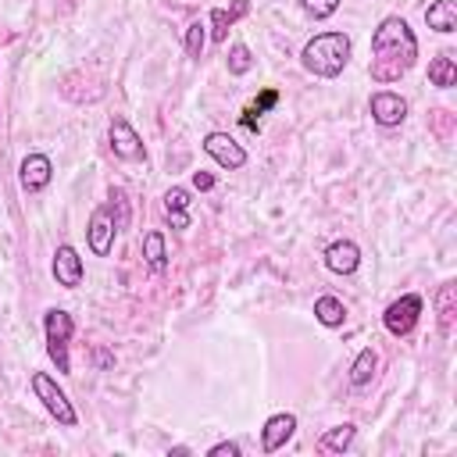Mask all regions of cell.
Here are the masks:
<instances>
[{
  "label": "cell",
  "instance_id": "obj_20",
  "mask_svg": "<svg viewBox=\"0 0 457 457\" xmlns=\"http://www.w3.org/2000/svg\"><path fill=\"white\" fill-rule=\"evenodd\" d=\"M353 436H357V428H353L350 421H346V425H336V428H328V432L318 439V450H325V453H343V450H350Z\"/></svg>",
  "mask_w": 457,
  "mask_h": 457
},
{
  "label": "cell",
  "instance_id": "obj_26",
  "mask_svg": "<svg viewBox=\"0 0 457 457\" xmlns=\"http://www.w3.org/2000/svg\"><path fill=\"white\" fill-rule=\"evenodd\" d=\"M189 207V189L186 186H171L164 193V211H186Z\"/></svg>",
  "mask_w": 457,
  "mask_h": 457
},
{
  "label": "cell",
  "instance_id": "obj_10",
  "mask_svg": "<svg viewBox=\"0 0 457 457\" xmlns=\"http://www.w3.org/2000/svg\"><path fill=\"white\" fill-rule=\"evenodd\" d=\"M50 179H54V164H50L46 154H29V157L18 164V182H21L25 193H39V189H46Z\"/></svg>",
  "mask_w": 457,
  "mask_h": 457
},
{
  "label": "cell",
  "instance_id": "obj_9",
  "mask_svg": "<svg viewBox=\"0 0 457 457\" xmlns=\"http://www.w3.org/2000/svg\"><path fill=\"white\" fill-rule=\"evenodd\" d=\"M368 111H371V118H375L382 129H396V125L407 118V100H403L400 93H393V89H378V93H371Z\"/></svg>",
  "mask_w": 457,
  "mask_h": 457
},
{
  "label": "cell",
  "instance_id": "obj_6",
  "mask_svg": "<svg viewBox=\"0 0 457 457\" xmlns=\"http://www.w3.org/2000/svg\"><path fill=\"white\" fill-rule=\"evenodd\" d=\"M114 236H118V225H114V214L107 204H100L93 214H89V225H86V239H89V250L96 257H107L111 246H114Z\"/></svg>",
  "mask_w": 457,
  "mask_h": 457
},
{
  "label": "cell",
  "instance_id": "obj_11",
  "mask_svg": "<svg viewBox=\"0 0 457 457\" xmlns=\"http://www.w3.org/2000/svg\"><path fill=\"white\" fill-rule=\"evenodd\" d=\"M321 257H325V268H328L332 275H353V271L361 268V250H357L353 239H336V243H328Z\"/></svg>",
  "mask_w": 457,
  "mask_h": 457
},
{
  "label": "cell",
  "instance_id": "obj_23",
  "mask_svg": "<svg viewBox=\"0 0 457 457\" xmlns=\"http://www.w3.org/2000/svg\"><path fill=\"white\" fill-rule=\"evenodd\" d=\"M207 25L204 21H193L189 29H186V54L193 57V61H200V54H204V43H207V32H204Z\"/></svg>",
  "mask_w": 457,
  "mask_h": 457
},
{
  "label": "cell",
  "instance_id": "obj_1",
  "mask_svg": "<svg viewBox=\"0 0 457 457\" xmlns=\"http://www.w3.org/2000/svg\"><path fill=\"white\" fill-rule=\"evenodd\" d=\"M418 61V36L411 32V25L400 14H389L378 21V29L371 32V82L389 86L400 82V75H407Z\"/></svg>",
  "mask_w": 457,
  "mask_h": 457
},
{
  "label": "cell",
  "instance_id": "obj_14",
  "mask_svg": "<svg viewBox=\"0 0 457 457\" xmlns=\"http://www.w3.org/2000/svg\"><path fill=\"white\" fill-rule=\"evenodd\" d=\"M436 314H439V332L453 336V318H457V286L443 282L436 293Z\"/></svg>",
  "mask_w": 457,
  "mask_h": 457
},
{
  "label": "cell",
  "instance_id": "obj_17",
  "mask_svg": "<svg viewBox=\"0 0 457 457\" xmlns=\"http://www.w3.org/2000/svg\"><path fill=\"white\" fill-rule=\"evenodd\" d=\"M375 371H378V353H375L371 346H364V350L353 357V364H350V386H353V389L368 386V382L375 378Z\"/></svg>",
  "mask_w": 457,
  "mask_h": 457
},
{
  "label": "cell",
  "instance_id": "obj_31",
  "mask_svg": "<svg viewBox=\"0 0 457 457\" xmlns=\"http://www.w3.org/2000/svg\"><path fill=\"white\" fill-rule=\"evenodd\" d=\"M239 121H243V125H246V129H250V132H257V129H261V121H257V118H253V111H250V107H246V111H243V118H239Z\"/></svg>",
  "mask_w": 457,
  "mask_h": 457
},
{
  "label": "cell",
  "instance_id": "obj_27",
  "mask_svg": "<svg viewBox=\"0 0 457 457\" xmlns=\"http://www.w3.org/2000/svg\"><path fill=\"white\" fill-rule=\"evenodd\" d=\"M275 104H278V93H275V89H264V93L253 100V107H250V111H253V114H264V111H271Z\"/></svg>",
  "mask_w": 457,
  "mask_h": 457
},
{
  "label": "cell",
  "instance_id": "obj_5",
  "mask_svg": "<svg viewBox=\"0 0 457 457\" xmlns=\"http://www.w3.org/2000/svg\"><path fill=\"white\" fill-rule=\"evenodd\" d=\"M418 314H421V296L418 293H403L400 300H393L382 314V325L389 336H407L414 325H418Z\"/></svg>",
  "mask_w": 457,
  "mask_h": 457
},
{
  "label": "cell",
  "instance_id": "obj_8",
  "mask_svg": "<svg viewBox=\"0 0 457 457\" xmlns=\"http://www.w3.org/2000/svg\"><path fill=\"white\" fill-rule=\"evenodd\" d=\"M204 154L214 157V164H221V168H228V171H236V168L246 164V150H243L228 132H207V136H204Z\"/></svg>",
  "mask_w": 457,
  "mask_h": 457
},
{
  "label": "cell",
  "instance_id": "obj_12",
  "mask_svg": "<svg viewBox=\"0 0 457 457\" xmlns=\"http://www.w3.org/2000/svg\"><path fill=\"white\" fill-rule=\"evenodd\" d=\"M82 257H79V250L75 246H68V243H61L57 246V253H54V278H57V286H64V289H79L82 286Z\"/></svg>",
  "mask_w": 457,
  "mask_h": 457
},
{
  "label": "cell",
  "instance_id": "obj_4",
  "mask_svg": "<svg viewBox=\"0 0 457 457\" xmlns=\"http://www.w3.org/2000/svg\"><path fill=\"white\" fill-rule=\"evenodd\" d=\"M32 393L43 400V407L50 411V418H57V425H64V428H75L79 425V414H75V407H71V400H68V393L46 375V371H32Z\"/></svg>",
  "mask_w": 457,
  "mask_h": 457
},
{
  "label": "cell",
  "instance_id": "obj_15",
  "mask_svg": "<svg viewBox=\"0 0 457 457\" xmlns=\"http://www.w3.org/2000/svg\"><path fill=\"white\" fill-rule=\"evenodd\" d=\"M425 21H428V29H436V32H453L457 29V0H432L428 7H425Z\"/></svg>",
  "mask_w": 457,
  "mask_h": 457
},
{
  "label": "cell",
  "instance_id": "obj_13",
  "mask_svg": "<svg viewBox=\"0 0 457 457\" xmlns=\"http://www.w3.org/2000/svg\"><path fill=\"white\" fill-rule=\"evenodd\" d=\"M293 432H296V414H289V411L271 414V418L264 421V428H261V450H264V453L282 450V446L293 439Z\"/></svg>",
  "mask_w": 457,
  "mask_h": 457
},
{
  "label": "cell",
  "instance_id": "obj_29",
  "mask_svg": "<svg viewBox=\"0 0 457 457\" xmlns=\"http://www.w3.org/2000/svg\"><path fill=\"white\" fill-rule=\"evenodd\" d=\"M168 221H171V228H189V214L186 211H168Z\"/></svg>",
  "mask_w": 457,
  "mask_h": 457
},
{
  "label": "cell",
  "instance_id": "obj_21",
  "mask_svg": "<svg viewBox=\"0 0 457 457\" xmlns=\"http://www.w3.org/2000/svg\"><path fill=\"white\" fill-rule=\"evenodd\" d=\"M232 25H236V18L228 14V7H211V39L214 43H225Z\"/></svg>",
  "mask_w": 457,
  "mask_h": 457
},
{
  "label": "cell",
  "instance_id": "obj_30",
  "mask_svg": "<svg viewBox=\"0 0 457 457\" xmlns=\"http://www.w3.org/2000/svg\"><path fill=\"white\" fill-rule=\"evenodd\" d=\"M193 186H196V189H211V186H214V175L196 171V175H193Z\"/></svg>",
  "mask_w": 457,
  "mask_h": 457
},
{
  "label": "cell",
  "instance_id": "obj_2",
  "mask_svg": "<svg viewBox=\"0 0 457 457\" xmlns=\"http://www.w3.org/2000/svg\"><path fill=\"white\" fill-rule=\"evenodd\" d=\"M300 64L318 79H336L350 64V36L346 32H318L303 43Z\"/></svg>",
  "mask_w": 457,
  "mask_h": 457
},
{
  "label": "cell",
  "instance_id": "obj_7",
  "mask_svg": "<svg viewBox=\"0 0 457 457\" xmlns=\"http://www.w3.org/2000/svg\"><path fill=\"white\" fill-rule=\"evenodd\" d=\"M107 139H111V150H114L118 161H146V146H143V139L136 136V129L125 118H114L111 121Z\"/></svg>",
  "mask_w": 457,
  "mask_h": 457
},
{
  "label": "cell",
  "instance_id": "obj_16",
  "mask_svg": "<svg viewBox=\"0 0 457 457\" xmlns=\"http://www.w3.org/2000/svg\"><path fill=\"white\" fill-rule=\"evenodd\" d=\"M314 318H318L325 328H339V325L346 321V307H343V300H339V296L325 293V296H318V300H314Z\"/></svg>",
  "mask_w": 457,
  "mask_h": 457
},
{
  "label": "cell",
  "instance_id": "obj_3",
  "mask_svg": "<svg viewBox=\"0 0 457 457\" xmlns=\"http://www.w3.org/2000/svg\"><path fill=\"white\" fill-rule=\"evenodd\" d=\"M43 332H46V353H50V361L57 364L61 375H68V371H71L68 343H71V332H75L71 314L61 311V307H50V311L43 314Z\"/></svg>",
  "mask_w": 457,
  "mask_h": 457
},
{
  "label": "cell",
  "instance_id": "obj_28",
  "mask_svg": "<svg viewBox=\"0 0 457 457\" xmlns=\"http://www.w3.org/2000/svg\"><path fill=\"white\" fill-rule=\"evenodd\" d=\"M207 453H211V457H239V443L225 439V443H214V446H211Z\"/></svg>",
  "mask_w": 457,
  "mask_h": 457
},
{
  "label": "cell",
  "instance_id": "obj_19",
  "mask_svg": "<svg viewBox=\"0 0 457 457\" xmlns=\"http://www.w3.org/2000/svg\"><path fill=\"white\" fill-rule=\"evenodd\" d=\"M143 257L150 264V271H164L168 268V250H164V236L157 228H150L143 236Z\"/></svg>",
  "mask_w": 457,
  "mask_h": 457
},
{
  "label": "cell",
  "instance_id": "obj_18",
  "mask_svg": "<svg viewBox=\"0 0 457 457\" xmlns=\"http://www.w3.org/2000/svg\"><path fill=\"white\" fill-rule=\"evenodd\" d=\"M428 82L439 86V89H450L457 82V64H453L450 54H439V57L428 61Z\"/></svg>",
  "mask_w": 457,
  "mask_h": 457
},
{
  "label": "cell",
  "instance_id": "obj_22",
  "mask_svg": "<svg viewBox=\"0 0 457 457\" xmlns=\"http://www.w3.org/2000/svg\"><path fill=\"white\" fill-rule=\"evenodd\" d=\"M250 68H253L250 46H246V43H232V46H228V71H232V75H246Z\"/></svg>",
  "mask_w": 457,
  "mask_h": 457
},
{
  "label": "cell",
  "instance_id": "obj_25",
  "mask_svg": "<svg viewBox=\"0 0 457 457\" xmlns=\"http://www.w3.org/2000/svg\"><path fill=\"white\" fill-rule=\"evenodd\" d=\"M111 214H114V225H118V232L129 225V204H125V193L121 189H111Z\"/></svg>",
  "mask_w": 457,
  "mask_h": 457
},
{
  "label": "cell",
  "instance_id": "obj_24",
  "mask_svg": "<svg viewBox=\"0 0 457 457\" xmlns=\"http://www.w3.org/2000/svg\"><path fill=\"white\" fill-rule=\"evenodd\" d=\"M300 7H303V14H311L314 21H325V18H332V14L339 11V0H300Z\"/></svg>",
  "mask_w": 457,
  "mask_h": 457
}]
</instances>
